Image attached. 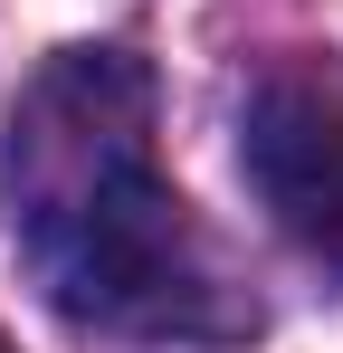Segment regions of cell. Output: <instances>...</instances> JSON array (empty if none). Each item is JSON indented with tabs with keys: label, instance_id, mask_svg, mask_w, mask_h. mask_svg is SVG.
Returning a JSON list of instances; mask_svg holds the SVG:
<instances>
[{
	"label": "cell",
	"instance_id": "3",
	"mask_svg": "<svg viewBox=\"0 0 343 353\" xmlns=\"http://www.w3.org/2000/svg\"><path fill=\"white\" fill-rule=\"evenodd\" d=\"M0 353H10V344H0Z\"/></svg>",
	"mask_w": 343,
	"mask_h": 353
},
{
	"label": "cell",
	"instance_id": "2",
	"mask_svg": "<svg viewBox=\"0 0 343 353\" xmlns=\"http://www.w3.org/2000/svg\"><path fill=\"white\" fill-rule=\"evenodd\" d=\"M238 172L295 248L343 268V67H277L248 96Z\"/></svg>",
	"mask_w": 343,
	"mask_h": 353
},
{
	"label": "cell",
	"instance_id": "1",
	"mask_svg": "<svg viewBox=\"0 0 343 353\" xmlns=\"http://www.w3.org/2000/svg\"><path fill=\"white\" fill-rule=\"evenodd\" d=\"M10 248L57 315L114 334H220V268L153 163V67L134 48H57L0 143Z\"/></svg>",
	"mask_w": 343,
	"mask_h": 353
}]
</instances>
